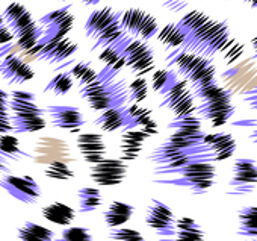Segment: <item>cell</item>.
Segmentation results:
<instances>
[{
  "label": "cell",
  "mask_w": 257,
  "mask_h": 241,
  "mask_svg": "<svg viewBox=\"0 0 257 241\" xmlns=\"http://www.w3.org/2000/svg\"><path fill=\"white\" fill-rule=\"evenodd\" d=\"M251 47H252V50H254V55H252V58H254V61L257 62V35L251 40Z\"/></svg>",
  "instance_id": "50"
},
{
  "label": "cell",
  "mask_w": 257,
  "mask_h": 241,
  "mask_svg": "<svg viewBox=\"0 0 257 241\" xmlns=\"http://www.w3.org/2000/svg\"><path fill=\"white\" fill-rule=\"evenodd\" d=\"M168 129H171V131H183V132H203L201 120L195 114L180 117V118H174L173 122L168 123Z\"/></svg>",
  "instance_id": "36"
},
{
  "label": "cell",
  "mask_w": 257,
  "mask_h": 241,
  "mask_svg": "<svg viewBox=\"0 0 257 241\" xmlns=\"http://www.w3.org/2000/svg\"><path fill=\"white\" fill-rule=\"evenodd\" d=\"M243 102L249 106V109L257 111V87L245 93V96H243Z\"/></svg>",
  "instance_id": "48"
},
{
  "label": "cell",
  "mask_w": 257,
  "mask_h": 241,
  "mask_svg": "<svg viewBox=\"0 0 257 241\" xmlns=\"http://www.w3.org/2000/svg\"><path fill=\"white\" fill-rule=\"evenodd\" d=\"M149 135L141 129H128L122 131L119 138V153L124 163H131L138 159L144 149V143L147 141Z\"/></svg>",
  "instance_id": "20"
},
{
  "label": "cell",
  "mask_w": 257,
  "mask_h": 241,
  "mask_svg": "<svg viewBox=\"0 0 257 241\" xmlns=\"http://www.w3.org/2000/svg\"><path fill=\"white\" fill-rule=\"evenodd\" d=\"M8 99H10V94L0 88V135L13 132L11 114L8 109Z\"/></svg>",
  "instance_id": "39"
},
{
  "label": "cell",
  "mask_w": 257,
  "mask_h": 241,
  "mask_svg": "<svg viewBox=\"0 0 257 241\" xmlns=\"http://www.w3.org/2000/svg\"><path fill=\"white\" fill-rule=\"evenodd\" d=\"M158 40L167 47V49H180L182 44L185 43V34L182 32V29L177 26V23H170L165 28H162L158 32Z\"/></svg>",
  "instance_id": "31"
},
{
  "label": "cell",
  "mask_w": 257,
  "mask_h": 241,
  "mask_svg": "<svg viewBox=\"0 0 257 241\" xmlns=\"http://www.w3.org/2000/svg\"><path fill=\"white\" fill-rule=\"evenodd\" d=\"M236 233L245 238H257V206H243L237 211Z\"/></svg>",
  "instance_id": "25"
},
{
  "label": "cell",
  "mask_w": 257,
  "mask_h": 241,
  "mask_svg": "<svg viewBox=\"0 0 257 241\" xmlns=\"http://www.w3.org/2000/svg\"><path fill=\"white\" fill-rule=\"evenodd\" d=\"M82 2L85 4V5H97L100 0H82Z\"/></svg>",
  "instance_id": "54"
},
{
  "label": "cell",
  "mask_w": 257,
  "mask_h": 241,
  "mask_svg": "<svg viewBox=\"0 0 257 241\" xmlns=\"http://www.w3.org/2000/svg\"><path fill=\"white\" fill-rule=\"evenodd\" d=\"M46 114L50 115V123L56 129L68 131V132H79L86 120L82 114V111L77 106L70 105H50L46 109Z\"/></svg>",
  "instance_id": "14"
},
{
  "label": "cell",
  "mask_w": 257,
  "mask_h": 241,
  "mask_svg": "<svg viewBox=\"0 0 257 241\" xmlns=\"http://www.w3.org/2000/svg\"><path fill=\"white\" fill-rule=\"evenodd\" d=\"M61 2H70V0H61Z\"/></svg>",
  "instance_id": "58"
},
{
  "label": "cell",
  "mask_w": 257,
  "mask_h": 241,
  "mask_svg": "<svg viewBox=\"0 0 257 241\" xmlns=\"http://www.w3.org/2000/svg\"><path fill=\"white\" fill-rule=\"evenodd\" d=\"M5 25V20H4V16H2V13H0V26H4Z\"/></svg>",
  "instance_id": "55"
},
{
  "label": "cell",
  "mask_w": 257,
  "mask_h": 241,
  "mask_svg": "<svg viewBox=\"0 0 257 241\" xmlns=\"http://www.w3.org/2000/svg\"><path fill=\"white\" fill-rule=\"evenodd\" d=\"M41 215L49 223H53L56 226H70L76 218V211L73 206L64 203V202H53L41 208Z\"/></svg>",
  "instance_id": "23"
},
{
  "label": "cell",
  "mask_w": 257,
  "mask_h": 241,
  "mask_svg": "<svg viewBox=\"0 0 257 241\" xmlns=\"http://www.w3.org/2000/svg\"><path fill=\"white\" fill-rule=\"evenodd\" d=\"M245 241H257V238H249V239H245Z\"/></svg>",
  "instance_id": "57"
},
{
  "label": "cell",
  "mask_w": 257,
  "mask_h": 241,
  "mask_svg": "<svg viewBox=\"0 0 257 241\" xmlns=\"http://www.w3.org/2000/svg\"><path fill=\"white\" fill-rule=\"evenodd\" d=\"M14 41V35H13V32L8 29V26L7 25H4V26H0V46H8V44H11Z\"/></svg>",
  "instance_id": "47"
},
{
  "label": "cell",
  "mask_w": 257,
  "mask_h": 241,
  "mask_svg": "<svg viewBox=\"0 0 257 241\" xmlns=\"http://www.w3.org/2000/svg\"><path fill=\"white\" fill-rule=\"evenodd\" d=\"M79 199V211L83 214L92 212L103 205V196L98 188L94 187H83L77 191Z\"/></svg>",
  "instance_id": "29"
},
{
  "label": "cell",
  "mask_w": 257,
  "mask_h": 241,
  "mask_svg": "<svg viewBox=\"0 0 257 241\" xmlns=\"http://www.w3.org/2000/svg\"><path fill=\"white\" fill-rule=\"evenodd\" d=\"M177 26L185 34V43L180 50L213 59L218 53L224 52L230 41V28L224 20H213L201 11H191L185 14Z\"/></svg>",
  "instance_id": "1"
},
{
  "label": "cell",
  "mask_w": 257,
  "mask_h": 241,
  "mask_svg": "<svg viewBox=\"0 0 257 241\" xmlns=\"http://www.w3.org/2000/svg\"><path fill=\"white\" fill-rule=\"evenodd\" d=\"M119 58H121V52H119L116 43L112 44V46H109V47H104V49L100 52V55H98V59H100L104 65H113Z\"/></svg>",
  "instance_id": "45"
},
{
  "label": "cell",
  "mask_w": 257,
  "mask_h": 241,
  "mask_svg": "<svg viewBox=\"0 0 257 241\" xmlns=\"http://www.w3.org/2000/svg\"><path fill=\"white\" fill-rule=\"evenodd\" d=\"M176 79H177V74L174 71H171V70H165V68L156 70L153 73V91H156V93L164 91Z\"/></svg>",
  "instance_id": "44"
},
{
  "label": "cell",
  "mask_w": 257,
  "mask_h": 241,
  "mask_svg": "<svg viewBox=\"0 0 257 241\" xmlns=\"http://www.w3.org/2000/svg\"><path fill=\"white\" fill-rule=\"evenodd\" d=\"M73 87L74 79L71 77V74L68 71H62L50 79V82L44 88V93H52L53 96H65L71 91Z\"/></svg>",
  "instance_id": "32"
},
{
  "label": "cell",
  "mask_w": 257,
  "mask_h": 241,
  "mask_svg": "<svg viewBox=\"0 0 257 241\" xmlns=\"http://www.w3.org/2000/svg\"><path fill=\"white\" fill-rule=\"evenodd\" d=\"M176 236L182 241H204V230L191 217L176 218Z\"/></svg>",
  "instance_id": "26"
},
{
  "label": "cell",
  "mask_w": 257,
  "mask_h": 241,
  "mask_svg": "<svg viewBox=\"0 0 257 241\" xmlns=\"http://www.w3.org/2000/svg\"><path fill=\"white\" fill-rule=\"evenodd\" d=\"M68 73L71 74L73 79L79 81V87L89 84L97 74V71L89 65V62H77L71 67V70Z\"/></svg>",
  "instance_id": "41"
},
{
  "label": "cell",
  "mask_w": 257,
  "mask_h": 241,
  "mask_svg": "<svg viewBox=\"0 0 257 241\" xmlns=\"http://www.w3.org/2000/svg\"><path fill=\"white\" fill-rule=\"evenodd\" d=\"M119 16V25L122 31L137 40L149 41L155 38L159 32V23L158 19L144 10L140 8H128L124 13H118Z\"/></svg>",
  "instance_id": "9"
},
{
  "label": "cell",
  "mask_w": 257,
  "mask_h": 241,
  "mask_svg": "<svg viewBox=\"0 0 257 241\" xmlns=\"http://www.w3.org/2000/svg\"><path fill=\"white\" fill-rule=\"evenodd\" d=\"M141 131H143V132H146L149 137H153V135H156V134L159 132V129H158V123L155 122V120H150V122H149L146 126H143V128H141Z\"/></svg>",
  "instance_id": "49"
},
{
  "label": "cell",
  "mask_w": 257,
  "mask_h": 241,
  "mask_svg": "<svg viewBox=\"0 0 257 241\" xmlns=\"http://www.w3.org/2000/svg\"><path fill=\"white\" fill-rule=\"evenodd\" d=\"M194 99L198 100L195 105V115L200 120H207L213 128H219L234 115V105L231 102V91L219 87L216 82L209 84L203 88L192 91Z\"/></svg>",
  "instance_id": "3"
},
{
  "label": "cell",
  "mask_w": 257,
  "mask_h": 241,
  "mask_svg": "<svg viewBox=\"0 0 257 241\" xmlns=\"http://www.w3.org/2000/svg\"><path fill=\"white\" fill-rule=\"evenodd\" d=\"M2 172H7V166H4V164H0V173Z\"/></svg>",
  "instance_id": "56"
},
{
  "label": "cell",
  "mask_w": 257,
  "mask_h": 241,
  "mask_svg": "<svg viewBox=\"0 0 257 241\" xmlns=\"http://www.w3.org/2000/svg\"><path fill=\"white\" fill-rule=\"evenodd\" d=\"M0 153L4 158H10L14 161L26 156V153L20 147V140L13 134L0 135Z\"/></svg>",
  "instance_id": "33"
},
{
  "label": "cell",
  "mask_w": 257,
  "mask_h": 241,
  "mask_svg": "<svg viewBox=\"0 0 257 241\" xmlns=\"http://www.w3.org/2000/svg\"><path fill=\"white\" fill-rule=\"evenodd\" d=\"M242 2L248 4V5L252 7V8H257V0H242Z\"/></svg>",
  "instance_id": "53"
},
{
  "label": "cell",
  "mask_w": 257,
  "mask_h": 241,
  "mask_svg": "<svg viewBox=\"0 0 257 241\" xmlns=\"http://www.w3.org/2000/svg\"><path fill=\"white\" fill-rule=\"evenodd\" d=\"M173 178L165 179H153L155 184L159 185H174L189 188L194 196L206 194L213 185L216 178V166L207 159H194L186 166L176 170Z\"/></svg>",
  "instance_id": "5"
},
{
  "label": "cell",
  "mask_w": 257,
  "mask_h": 241,
  "mask_svg": "<svg viewBox=\"0 0 257 241\" xmlns=\"http://www.w3.org/2000/svg\"><path fill=\"white\" fill-rule=\"evenodd\" d=\"M0 74L11 85H23L34 79L35 71L22 58L14 53H5L0 56Z\"/></svg>",
  "instance_id": "16"
},
{
  "label": "cell",
  "mask_w": 257,
  "mask_h": 241,
  "mask_svg": "<svg viewBox=\"0 0 257 241\" xmlns=\"http://www.w3.org/2000/svg\"><path fill=\"white\" fill-rule=\"evenodd\" d=\"M43 35H44V28L40 26V25H37L34 29H31L29 32H26L25 35H22V37L17 38L16 41H17V46H19L20 50L28 52V50H31L35 44H38V41L41 40Z\"/></svg>",
  "instance_id": "43"
},
{
  "label": "cell",
  "mask_w": 257,
  "mask_h": 241,
  "mask_svg": "<svg viewBox=\"0 0 257 241\" xmlns=\"http://www.w3.org/2000/svg\"><path fill=\"white\" fill-rule=\"evenodd\" d=\"M146 223L161 238L176 235V215L173 209L162 200H152L146 212Z\"/></svg>",
  "instance_id": "12"
},
{
  "label": "cell",
  "mask_w": 257,
  "mask_h": 241,
  "mask_svg": "<svg viewBox=\"0 0 257 241\" xmlns=\"http://www.w3.org/2000/svg\"><path fill=\"white\" fill-rule=\"evenodd\" d=\"M116 46L124 56L125 67L137 76H146L155 70V52L147 41L137 40L131 35H124Z\"/></svg>",
  "instance_id": "7"
},
{
  "label": "cell",
  "mask_w": 257,
  "mask_h": 241,
  "mask_svg": "<svg viewBox=\"0 0 257 241\" xmlns=\"http://www.w3.org/2000/svg\"><path fill=\"white\" fill-rule=\"evenodd\" d=\"M14 135L20 134H35L46 129L47 122L44 115H31V117H11Z\"/></svg>",
  "instance_id": "27"
},
{
  "label": "cell",
  "mask_w": 257,
  "mask_h": 241,
  "mask_svg": "<svg viewBox=\"0 0 257 241\" xmlns=\"http://www.w3.org/2000/svg\"><path fill=\"white\" fill-rule=\"evenodd\" d=\"M0 187H2L10 196L14 199L23 202V203H35L43 191L40 184L32 176H16V175H7L0 179Z\"/></svg>",
  "instance_id": "13"
},
{
  "label": "cell",
  "mask_w": 257,
  "mask_h": 241,
  "mask_svg": "<svg viewBox=\"0 0 257 241\" xmlns=\"http://www.w3.org/2000/svg\"><path fill=\"white\" fill-rule=\"evenodd\" d=\"M20 241H55V232L35 221H26L19 229Z\"/></svg>",
  "instance_id": "28"
},
{
  "label": "cell",
  "mask_w": 257,
  "mask_h": 241,
  "mask_svg": "<svg viewBox=\"0 0 257 241\" xmlns=\"http://www.w3.org/2000/svg\"><path fill=\"white\" fill-rule=\"evenodd\" d=\"M124 35H127L121 25H119V19L112 23L110 26H107L103 32H100L94 40H92V46H91V50H97V49H104V47H109L112 44H115L116 41H119Z\"/></svg>",
  "instance_id": "30"
},
{
  "label": "cell",
  "mask_w": 257,
  "mask_h": 241,
  "mask_svg": "<svg viewBox=\"0 0 257 241\" xmlns=\"http://www.w3.org/2000/svg\"><path fill=\"white\" fill-rule=\"evenodd\" d=\"M248 138H249V141H251V143L257 144V129H254V131L249 134V137H248Z\"/></svg>",
  "instance_id": "51"
},
{
  "label": "cell",
  "mask_w": 257,
  "mask_h": 241,
  "mask_svg": "<svg viewBox=\"0 0 257 241\" xmlns=\"http://www.w3.org/2000/svg\"><path fill=\"white\" fill-rule=\"evenodd\" d=\"M159 241H182V239H179V238L174 235V236H165V238H159Z\"/></svg>",
  "instance_id": "52"
},
{
  "label": "cell",
  "mask_w": 257,
  "mask_h": 241,
  "mask_svg": "<svg viewBox=\"0 0 257 241\" xmlns=\"http://www.w3.org/2000/svg\"><path fill=\"white\" fill-rule=\"evenodd\" d=\"M194 159H207L206 149L203 144L194 149H179L164 141L161 146L153 149L152 153L149 155V161L155 164L153 173L156 176H171L176 170H179L180 167L186 166Z\"/></svg>",
  "instance_id": "6"
},
{
  "label": "cell",
  "mask_w": 257,
  "mask_h": 241,
  "mask_svg": "<svg viewBox=\"0 0 257 241\" xmlns=\"http://www.w3.org/2000/svg\"><path fill=\"white\" fill-rule=\"evenodd\" d=\"M257 188V161L239 158L233 163L231 179L228 181V196H246Z\"/></svg>",
  "instance_id": "10"
},
{
  "label": "cell",
  "mask_w": 257,
  "mask_h": 241,
  "mask_svg": "<svg viewBox=\"0 0 257 241\" xmlns=\"http://www.w3.org/2000/svg\"><path fill=\"white\" fill-rule=\"evenodd\" d=\"M242 52H243V46L240 43H236L234 40H231L230 44L227 46V49L224 50V59L227 62H233L242 55Z\"/></svg>",
  "instance_id": "46"
},
{
  "label": "cell",
  "mask_w": 257,
  "mask_h": 241,
  "mask_svg": "<svg viewBox=\"0 0 257 241\" xmlns=\"http://www.w3.org/2000/svg\"><path fill=\"white\" fill-rule=\"evenodd\" d=\"M201 144L206 149V156L212 163H221L230 159L236 152V140L231 134L216 132V134H204Z\"/></svg>",
  "instance_id": "15"
},
{
  "label": "cell",
  "mask_w": 257,
  "mask_h": 241,
  "mask_svg": "<svg viewBox=\"0 0 257 241\" xmlns=\"http://www.w3.org/2000/svg\"><path fill=\"white\" fill-rule=\"evenodd\" d=\"M94 125L101 129L103 132H115V131H127L128 129V115H127V106L119 108H110L103 111L95 120Z\"/></svg>",
  "instance_id": "21"
},
{
  "label": "cell",
  "mask_w": 257,
  "mask_h": 241,
  "mask_svg": "<svg viewBox=\"0 0 257 241\" xmlns=\"http://www.w3.org/2000/svg\"><path fill=\"white\" fill-rule=\"evenodd\" d=\"M159 94L162 96L159 108H165L173 112L174 118L195 114V99L186 81L177 77Z\"/></svg>",
  "instance_id": "8"
},
{
  "label": "cell",
  "mask_w": 257,
  "mask_h": 241,
  "mask_svg": "<svg viewBox=\"0 0 257 241\" xmlns=\"http://www.w3.org/2000/svg\"><path fill=\"white\" fill-rule=\"evenodd\" d=\"M127 115H128V129H141L150 120H153L152 111L149 108L140 106L138 103L127 106Z\"/></svg>",
  "instance_id": "34"
},
{
  "label": "cell",
  "mask_w": 257,
  "mask_h": 241,
  "mask_svg": "<svg viewBox=\"0 0 257 241\" xmlns=\"http://www.w3.org/2000/svg\"><path fill=\"white\" fill-rule=\"evenodd\" d=\"M44 175L53 181H70L71 178H74V170L65 159H56L47 164Z\"/></svg>",
  "instance_id": "35"
},
{
  "label": "cell",
  "mask_w": 257,
  "mask_h": 241,
  "mask_svg": "<svg viewBox=\"0 0 257 241\" xmlns=\"http://www.w3.org/2000/svg\"><path fill=\"white\" fill-rule=\"evenodd\" d=\"M76 147L80 156L83 158V161L88 163L89 166L97 164L98 161L106 158V144L100 134H94V132L80 134L76 138Z\"/></svg>",
  "instance_id": "18"
},
{
  "label": "cell",
  "mask_w": 257,
  "mask_h": 241,
  "mask_svg": "<svg viewBox=\"0 0 257 241\" xmlns=\"http://www.w3.org/2000/svg\"><path fill=\"white\" fill-rule=\"evenodd\" d=\"M107 236L110 241H146L144 235L140 230L132 227H124V226L112 227Z\"/></svg>",
  "instance_id": "40"
},
{
  "label": "cell",
  "mask_w": 257,
  "mask_h": 241,
  "mask_svg": "<svg viewBox=\"0 0 257 241\" xmlns=\"http://www.w3.org/2000/svg\"><path fill=\"white\" fill-rule=\"evenodd\" d=\"M55 241H92V233L85 226H67L61 238Z\"/></svg>",
  "instance_id": "42"
},
{
  "label": "cell",
  "mask_w": 257,
  "mask_h": 241,
  "mask_svg": "<svg viewBox=\"0 0 257 241\" xmlns=\"http://www.w3.org/2000/svg\"><path fill=\"white\" fill-rule=\"evenodd\" d=\"M79 96L97 112L127 106L128 103L125 79L119 77V71L113 70L110 65H104L89 84L79 87Z\"/></svg>",
  "instance_id": "2"
},
{
  "label": "cell",
  "mask_w": 257,
  "mask_h": 241,
  "mask_svg": "<svg viewBox=\"0 0 257 241\" xmlns=\"http://www.w3.org/2000/svg\"><path fill=\"white\" fill-rule=\"evenodd\" d=\"M118 19H119L118 13H115L109 7H104V8H100V10L92 11L89 14V17L86 19L85 26H83V31H85L86 38H89L92 41L100 32H103L107 26H110L112 23H115Z\"/></svg>",
  "instance_id": "22"
},
{
  "label": "cell",
  "mask_w": 257,
  "mask_h": 241,
  "mask_svg": "<svg viewBox=\"0 0 257 241\" xmlns=\"http://www.w3.org/2000/svg\"><path fill=\"white\" fill-rule=\"evenodd\" d=\"M127 163L119 158H104L89 167V178L98 187H118L127 176Z\"/></svg>",
  "instance_id": "11"
},
{
  "label": "cell",
  "mask_w": 257,
  "mask_h": 241,
  "mask_svg": "<svg viewBox=\"0 0 257 241\" xmlns=\"http://www.w3.org/2000/svg\"><path fill=\"white\" fill-rule=\"evenodd\" d=\"M128 91V102L141 103L149 96V84L144 76H137L135 81L127 87Z\"/></svg>",
  "instance_id": "38"
},
{
  "label": "cell",
  "mask_w": 257,
  "mask_h": 241,
  "mask_svg": "<svg viewBox=\"0 0 257 241\" xmlns=\"http://www.w3.org/2000/svg\"><path fill=\"white\" fill-rule=\"evenodd\" d=\"M43 38V37H41ZM44 40V38H43ZM43 49L34 56V59L38 61H46L49 64H61L65 62L68 58H71L77 52V43L71 41V38H50L44 40Z\"/></svg>",
  "instance_id": "17"
},
{
  "label": "cell",
  "mask_w": 257,
  "mask_h": 241,
  "mask_svg": "<svg viewBox=\"0 0 257 241\" xmlns=\"http://www.w3.org/2000/svg\"><path fill=\"white\" fill-rule=\"evenodd\" d=\"M135 214V206L127 203V202H121V200H113L109 203L107 209L103 214V220L104 224L112 229V227H119L124 226L128 220H131Z\"/></svg>",
  "instance_id": "24"
},
{
  "label": "cell",
  "mask_w": 257,
  "mask_h": 241,
  "mask_svg": "<svg viewBox=\"0 0 257 241\" xmlns=\"http://www.w3.org/2000/svg\"><path fill=\"white\" fill-rule=\"evenodd\" d=\"M167 65H174L177 68L176 74L182 76V79L188 82L191 91L216 82V67L213 61L200 55L174 49L167 55Z\"/></svg>",
  "instance_id": "4"
},
{
  "label": "cell",
  "mask_w": 257,
  "mask_h": 241,
  "mask_svg": "<svg viewBox=\"0 0 257 241\" xmlns=\"http://www.w3.org/2000/svg\"><path fill=\"white\" fill-rule=\"evenodd\" d=\"M8 109L11 117H31V115H44L46 111L40 108L35 102V94L29 91L16 90L10 94Z\"/></svg>",
  "instance_id": "19"
},
{
  "label": "cell",
  "mask_w": 257,
  "mask_h": 241,
  "mask_svg": "<svg viewBox=\"0 0 257 241\" xmlns=\"http://www.w3.org/2000/svg\"><path fill=\"white\" fill-rule=\"evenodd\" d=\"M37 150L43 155H50V152H56V153H62L64 156L70 155V149L68 144L64 140H56V138H41L37 143Z\"/></svg>",
  "instance_id": "37"
}]
</instances>
